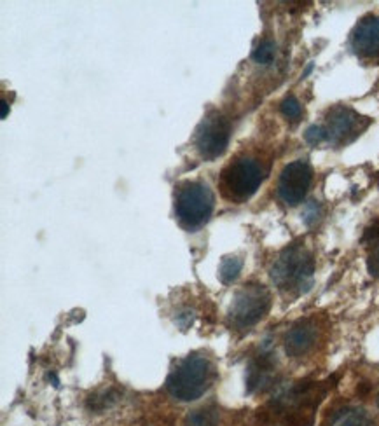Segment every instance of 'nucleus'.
Masks as SVG:
<instances>
[{
  "label": "nucleus",
  "instance_id": "nucleus-1",
  "mask_svg": "<svg viewBox=\"0 0 379 426\" xmlns=\"http://www.w3.org/2000/svg\"><path fill=\"white\" fill-rule=\"evenodd\" d=\"M315 259L304 244L285 248L271 268V280L280 290L292 295L306 294L313 285Z\"/></svg>",
  "mask_w": 379,
  "mask_h": 426
},
{
  "label": "nucleus",
  "instance_id": "nucleus-2",
  "mask_svg": "<svg viewBox=\"0 0 379 426\" xmlns=\"http://www.w3.org/2000/svg\"><path fill=\"white\" fill-rule=\"evenodd\" d=\"M215 377L211 362L204 355L192 353L177 364L166 379V390L178 402H194L206 394Z\"/></svg>",
  "mask_w": 379,
  "mask_h": 426
},
{
  "label": "nucleus",
  "instance_id": "nucleus-3",
  "mask_svg": "<svg viewBox=\"0 0 379 426\" xmlns=\"http://www.w3.org/2000/svg\"><path fill=\"white\" fill-rule=\"evenodd\" d=\"M264 180L261 162L254 158H238L229 162L221 173L218 187L229 201L243 203L257 192Z\"/></svg>",
  "mask_w": 379,
  "mask_h": 426
},
{
  "label": "nucleus",
  "instance_id": "nucleus-4",
  "mask_svg": "<svg viewBox=\"0 0 379 426\" xmlns=\"http://www.w3.org/2000/svg\"><path fill=\"white\" fill-rule=\"evenodd\" d=\"M215 206L211 189L203 182H184L178 185L175 196V213L178 222L189 231L203 227L210 220Z\"/></svg>",
  "mask_w": 379,
  "mask_h": 426
},
{
  "label": "nucleus",
  "instance_id": "nucleus-5",
  "mask_svg": "<svg viewBox=\"0 0 379 426\" xmlns=\"http://www.w3.org/2000/svg\"><path fill=\"white\" fill-rule=\"evenodd\" d=\"M269 307L271 294L264 285H245L236 292L229 307V324L236 331H250L269 313Z\"/></svg>",
  "mask_w": 379,
  "mask_h": 426
},
{
  "label": "nucleus",
  "instance_id": "nucleus-6",
  "mask_svg": "<svg viewBox=\"0 0 379 426\" xmlns=\"http://www.w3.org/2000/svg\"><path fill=\"white\" fill-rule=\"evenodd\" d=\"M231 136V122L221 114H210L196 131V149L204 159L211 161L224 154Z\"/></svg>",
  "mask_w": 379,
  "mask_h": 426
},
{
  "label": "nucleus",
  "instance_id": "nucleus-7",
  "mask_svg": "<svg viewBox=\"0 0 379 426\" xmlns=\"http://www.w3.org/2000/svg\"><path fill=\"white\" fill-rule=\"evenodd\" d=\"M311 180H313V170L310 162L293 161L281 172L278 180V194L287 205H299L306 198Z\"/></svg>",
  "mask_w": 379,
  "mask_h": 426
},
{
  "label": "nucleus",
  "instance_id": "nucleus-8",
  "mask_svg": "<svg viewBox=\"0 0 379 426\" xmlns=\"http://www.w3.org/2000/svg\"><path fill=\"white\" fill-rule=\"evenodd\" d=\"M369 121L366 117L358 116L355 110L348 107H334L327 117V140H330L336 146L351 142L356 135H360Z\"/></svg>",
  "mask_w": 379,
  "mask_h": 426
},
{
  "label": "nucleus",
  "instance_id": "nucleus-9",
  "mask_svg": "<svg viewBox=\"0 0 379 426\" xmlns=\"http://www.w3.org/2000/svg\"><path fill=\"white\" fill-rule=\"evenodd\" d=\"M318 341V325L313 320H299L285 336V351L288 357L301 358L310 353Z\"/></svg>",
  "mask_w": 379,
  "mask_h": 426
},
{
  "label": "nucleus",
  "instance_id": "nucleus-10",
  "mask_svg": "<svg viewBox=\"0 0 379 426\" xmlns=\"http://www.w3.org/2000/svg\"><path fill=\"white\" fill-rule=\"evenodd\" d=\"M351 47L362 58H379V18L367 16L355 27Z\"/></svg>",
  "mask_w": 379,
  "mask_h": 426
},
{
  "label": "nucleus",
  "instance_id": "nucleus-11",
  "mask_svg": "<svg viewBox=\"0 0 379 426\" xmlns=\"http://www.w3.org/2000/svg\"><path fill=\"white\" fill-rule=\"evenodd\" d=\"M273 370H274V360L269 353L257 355L254 360L248 365L247 372V386L250 394L259 390H266L269 386L271 379H273Z\"/></svg>",
  "mask_w": 379,
  "mask_h": 426
},
{
  "label": "nucleus",
  "instance_id": "nucleus-12",
  "mask_svg": "<svg viewBox=\"0 0 379 426\" xmlns=\"http://www.w3.org/2000/svg\"><path fill=\"white\" fill-rule=\"evenodd\" d=\"M334 426H376L363 409H344L334 420Z\"/></svg>",
  "mask_w": 379,
  "mask_h": 426
},
{
  "label": "nucleus",
  "instance_id": "nucleus-13",
  "mask_svg": "<svg viewBox=\"0 0 379 426\" xmlns=\"http://www.w3.org/2000/svg\"><path fill=\"white\" fill-rule=\"evenodd\" d=\"M184 426H221V414L215 409H196L187 414Z\"/></svg>",
  "mask_w": 379,
  "mask_h": 426
},
{
  "label": "nucleus",
  "instance_id": "nucleus-14",
  "mask_svg": "<svg viewBox=\"0 0 379 426\" xmlns=\"http://www.w3.org/2000/svg\"><path fill=\"white\" fill-rule=\"evenodd\" d=\"M241 269H243V261L236 255H228L222 259L221 266H218V278L224 285H231L240 276Z\"/></svg>",
  "mask_w": 379,
  "mask_h": 426
},
{
  "label": "nucleus",
  "instance_id": "nucleus-15",
  "mask_svg": "<svg viewBox=\"0 0 379 426\" xmlns=\"http://www.w3.org/2000/svg\"><path fill=\"white\" fill-rule=\"evenodd\" d=\"M252 58H254V61L259 63V65H271V63L274 61V58H276V44H274V40H261V44H259L254 49V53H252Z\"/></svg>",
  "mask_w": 379,
  "mask_h": 426
},
{
  "label": "nucleus",
  "instance_id": "nucleus-16",
  "mask_svg": "<svg viewBox=\"0 0 379 426\" xmlns=\"http://www.w3.org/2000/svg\"><path fill=\"white\" fill-rule=\"evenodd\" d=\"M280 109H281V114L291 121H297L301 116H303V107H301V103L297 102L296 96H287V98L281 102Z\"/></svg>",
  "mask_w": 379,
  "mask_h": 426
},
{
  "label": "nucleus",
  "instance_id": "nucleus-17",
  "mask_svg": "<svg viewBox=\"0 0 379 426\" xmlns=\"http://www.w3.org/2000/svg\"><path fill=\"white\" fill-rule=\"evenodd\" d=\"M304 140H306L310 146H320L322 142H325L327 140V131L325 128H322V126H310V128L306 129V133H304Z\"/></svg>",
  "mask_w": 379,
  "mask_h": 426
},
{
  "label": "nucleus",
  "instance_id": "nucleus-18",
  "mask_svg": "<svg viewBox=\"0 0 379 426\" xmlns=\"http://www.w3.org/2000/svg\"><path fill=\"white\" fill-rule=\"evenodd\" d=\"M367 269L373 276L379 278V243L374 244L373 250H371L369 259H367Z\"/></svg>",
  "mask_w": 379,
  "mask_h": 426
},
{
  "label": "nucleus",
  "instance_id": "nucleus-19",
  "mask_svg": "<svg viewBox=\"0 0 379 426\" xmlns=\"http://www.w3.org/2000/svg\"><path fill=\"white\" fill-rule=\"evenodd\" d=\"M363 242L366 243H379V220L374 222L373 225L366 229V235H363Z\"/></svg>",
  "mask_w": 379,
  "mask_h": 426
},
{
  "label": "nucleus",
  "instance_id": "nucleus-20",
  "mask_svg": "<svg viewBox=\"0 0 379 426\" xmlns=\"http://www.w3.org/2000/svg\"><path fill=\"white\" fill-rule=\"evenodd\" d=\"M7 112H9V105H7L6 100H2V119L7 117Z\"/></svg>",
  "mask_w": 379,
  "mask_h": 426
},
{
  "label": "nucleus",
  "instance_id": "nucleus-21",
  "mask_svg": "<svg viewBox=\"0 0 379 426\" xmlns=\"http://www.w3.org/2000/svg\"><path fill=\"white\" fill-rule=\"evenodd\" d=\"M378 407H379V398H378Z\"/></svg>",
  "mask_w": 379,
  "mask_h": 426
}]
</instances>
